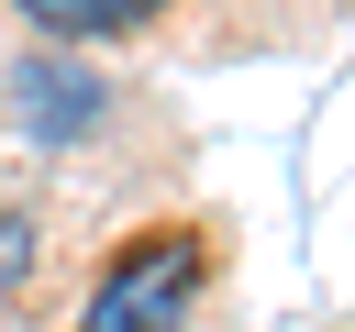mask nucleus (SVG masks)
<instances>
[{
	"instance_id": "f257e3e1",
	"label": "nucleus",
	"mask_w": 355,
	"mask_h": 332,
	"mask_svg": "<svg viewBox=\"0 0 355 332\" xmlns=\"http://www.w3.org/2000/svg\"><path fill=\"white\" fill-rule=\"evenodd\" d=\"M189 288H200V243L144 232V243L111 255V277H100V299H89L78 332H166V321L189 310Z\"/></svg>"
},
{
	"instance_id": "f03ea898",
	"label": "nucleus",
	"mask_w": 355,
	"mask_h": 332,
	"mask_svg": "<svg viewBox=\"0 0 355 332\" xmlns=\"http://www.w3.org/2000/svg\"><path fill=\"white\" fill-rule=\"evenodd\" d=\"M11 122L33 144H78L100 122V66H67V55H22L11 66Z\"/></svg>"
},
{
	"instance_id": "7ed1b4c3",
	"label": "nucleus",
	"mask_w": 355,
	"mask_h": 332,
	"mask_svg": "<svg viewBox=\"0 0 355 332\" xmlns=\"http://www.w3.org/2000/svg\"><path fill=\"white\" fill-rule=\"evenodd\" d=\"M44 33H111V22H133V0H22Z\"/></svg>"
},
{
	"instance_id": "20e7f679",
	"label": "nucleus",
	"mask_w": 355,
	"mask_h": 332,
	"mask_svg": "<svg viewBox=\"0 0 355 332\" xmlns=\"http://www.w3.org/2000/svg\"><path fill=\"white\" fill-rule=\"evenodd\" d=\"M22 266H33V221H22V210H0V288H11Z\"/></svg>"
},
{
	"instance_id": "39448f33",
	"label": "nucleus",
	"mask_w": 355,
	"mask_h": 332,
	"mask_svg": "<svg viewBox=\"0 0 355 332\" xmlns=\"http://www.w3.org/2000/svg\"><path fill=\"white\" fill-rule=\"evenodd\" d=\"M133 11H155V0H133Z\"/></svg>"
}]
</instances>
